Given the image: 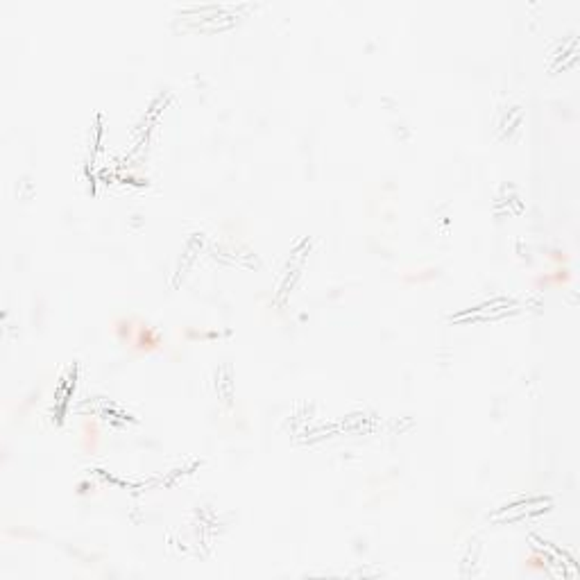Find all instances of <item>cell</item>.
Listing matches in <instances>:
<instances>
[{"label":"cell","mask_w":580,"mask_h":580,"mask_svg":"<svg viewBox=\"0 0 580 580\" xmlns=\"http://www.w3.org/2000/svg\"><path fill=\"white\" fill-rule=\"evenodd\" d=\"M116 331H125V336H120V340L139 351L148 354L161 347V336L148 325H134L132 320H120L116 322Z\"/></svg>","instance_id":"cell-1"},{"label":"cell","mask_w":580,"mask_h":580,"mask_svg":"<svg viewBox=\"0 0 580 580\" xmlns=\"http://www.w3.org/2000/svg\"><path fill=\"white\" fill-rule=\"evenodd\" d=\"M526 569L530 571V574H542V571H544V558H542V555H537V553H530L528 558H526Z\"/></svg>","instance_id":"cell-2"}]
</instances>
